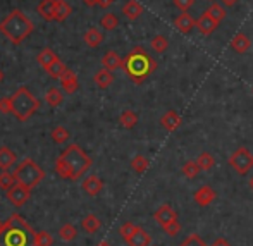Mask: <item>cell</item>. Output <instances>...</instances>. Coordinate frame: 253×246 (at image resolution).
<instances>
[{
  "instance_id": "obj_1",
  "label": "cell",
  "mask_w": 253,
  "mask_h": 246,
  "mask_svg": "<svg viewBox=\"0 0 253 246\" xmlns=\"http://www.w3.org/2000/svg\"><path fill=\"white\" fill-rule=\"evenodd\" d=\"M90 167V155L80 145H69L55 160V172L67 181H78Z\"/></svg>"
},
{
  "instance_id": "obj_2",
  "label": "cell",
  "mask_w": 253,
  "mask_h": 246,
  "mask_svg": "<svg viewBox=\"0 0 253 246\" xmlns=\"http://www.w3.org/2000/svg\"><path fill=\"white\" fill-rule=\"evenodd\" d=\"M0 246H37V233L21 215H10L0 229Z\"/></svg>"
},
{
  "instance_id": "obj_3",
  "label": "cell",
  "mask_w": 253,
  "mask_h": 246,
  "mask_svg": "<svg viewBox=\"0 0 253 246\" xmlns=\"http://www.w3.org/2000/svg\"><path fill=\"white\" fill-rule=\"evenodd\" d=\"M157 69L155 59L143 47H134L124 57L123 71L134 84H141Z\"/></svg>"
},
{
  "instance_id": "obj_4",
  "label": "cell",
  "mask_w": 253,
  "mask_h": 246,
  "mask_svg": "<svg viewBox=\"0 0 253 246\" xmlns=\"http://www.w3.org/2000/svg\"><path fill=\"white\" fill-rule=\"evenodd\" d=\"M35 24L23 10L14 9L3 17V21L0 23V33L14 45H19L33 33Z\"/></svg>"
},
{
  "instance_id": "obj_5",
  "label": "cell",
  "mask_w": 253,
  "mask_h": 246,
  "mask_svg": "<svg viewBox=\"0 0 253 246\" xmlns=\"http://www.w3.org/2000/svg\"><path fill=\"white\" fill-rule=\"evenodd\" d=\"M40 109V100L35 97L26 86H21L12 95V114L17 121L24 123Z\"/></svg>"
},
{
  "instance_id": "obj_6",
  "label": "cell",
  "mask_w": 253,
  "mask_h": 246,
  "mask_svg": "<svg viewBox=\"0 0 253 246\" xmlns=\"http://www.w3.org/2000/svg\"><path fill=\"white\" fill-rule=\"evenodd\" d=\"M14 177L19 184L33 190L45 179V170L33 159H24L14 170Z\"/></svg>"
},
{
  "instance_id": "obj_7",
  "label": "cell",
  "mask_w": 253,
  "mask_h": 246,
  "mask_svg": "<svg viewBox=\"0 0 253 246\" xmlns=\"http://www.w3.org/2000/svg\"><path fill=\"white\" fill-rule=\"evenodd\" d=\"M229 165L240 176H247L253 169V153L250 148L247 147H238L231 153L229 157Z\"/></svg>"
},
{
  "instance_id": "obj_8",
  "label": "cell",
  "mask_w": 253,
  "mask_h": 246,
  "mask_svg": "<svg viewBox=\"0 0 253 246\" xmlns=\"http://www.w3.org/2000/svg\"><path fill=\"white\" fill-rule=\"evenodd\" d=\"M153 219L157 220V224H159L162 229H166V227H169L170 224L177 222V212L169 205V203H164V205H160L159 208L155 210Z\"/></svg>"
},
{
  "instance_id": "obj_9",
  "label": "cell",
  "mask_w": 253,
  "mask_h": 246,
  "mask_svg": "<svg viewBox=\"0 0 253 246\" xmlns=\"http://www.w3.org/2000/svg\"><path fill=\"white\" fill-rule=\"evenodd\" d=\"M30 197H31V190L26 186H23V184H19V183L7 191V200L16 206L24 205V203L30 200Z\"/></svg>"
},
{
  "instance_id": "obj_10",
  "label": "cell",
  "mask_w": 253,
  "mask_h": 246,
  "mask_svg": "<svg viewBox=\"0 0 253 246\" xmlns=\"http://www.w3.org/2000/svg\"><path fill=\"white\" fill-rule=\"evenodd\" d=\"M59 81H60V88H62V91H66V93H69V95L76 93L78 88H80V81H78L76 73H74L73 69H69V67H67L66 73L59 78Z\"/></svg>"
},
{
  "instance_id": "obj_11",
  "label": "cell",
  "mask_w": 253,
  "mask_h": 246,
  "mask_svg": "<svg viewBox=\"0 0 253 246\" xmlns=\"http://www.w3.org/2000/svg\"><path fill=\"white\" fill-rule=\"evenodd\" d=\"M215 198H217L215 190H213L212 186H209V184H203V186H200L193 195L195 203L200 205V206H209Z\"/></svg>"
},
{
  "instance_id": "obj_12",
  "label": "cell",
  "mask_w": 253,
  "mask_h": 246,
  "mask_svg": "<svg viewBox=\"0 0 253 246\" xmlns=\"http://www.w3.org/2000/svg\"><path fill=\"white\" fill-rule=\"evenodd\" d=\"M181 123H183V121H181V116L176 110H167V112L160 117V124H162V127L167 133H174V131L179 129Z\"/></svg>"
},
{
  "instance_id": "obj_13",
  "label": "cell",
  "mask_w": 253,
  "mask_h": 246,
  "mask_svg": "<svg viewBox=\"0 0 253 246\" xmlns=\"http://www.w3.org/2000/svg\"><path fill=\"white\" fill-rule=\"evenodd\" d=\"M197 28H198V31H200L203 37H209V35H212L213 31L219 28V23H217V21L213 19L209 12H203L202 16L197 19Z\"/></svg>"
},
{
  "instance_id": "obj_14",
  "label": "cell",
  "mask_w": 253,
  "mask_h": 246,
  "mask_svg": "<svg viewBox=\"0 0 253 246\" xmlns=\"http://www.w3.org/2000/svg\"><path fill=\"white\" fill-rule=\"evenodd\" d=\"M195 26H197V21H195L188 12H181L179 16L174 19V28L183 35H188Z\"/></svg>"
},
{
  "instance_id": "obj_15",
  "label": "cell",
  "mask_w": 253,
  "mask_h": 246,
  "mask_svg": "<svg viewBox=\"0 0 253 246\" xmlns=\"http://www.w3.org/2000/svg\"><path fill=\"white\" fill-rule=\"evenodd\" d=\"M123 62H124V59L117 52H114V50H109V52H105V55L102 57L103 69H109V71L121 69V67H123Z\"/></svg>"
},
{
  "instance_id": "obj_16",
  "label": "cell",
  "mask_w": 253,
  "mask_h": 246,
  "mask_svg": "<svg viewBox=\"0 0 253 246\" xmlns=\"http://www.w3.org/2000/svg\"><path fill=\"white\" fill-rule=\"evenodd\" d=\"M81 188H83L84 193L90 195V197H97V195L103 190V183L98 176H88L86 179L83 181Z\"/></svg>"
},
{
  "instance_id": "obj_17",
  "label": "cell",
  "mask_w": 253,
  "mask_h": 246,
  "mask_svg": "<svg viewBox=\"0 0 253 246\" xmlns=\"http://www.w3.org/2000/svg\"><path fill=\"white\" fill-rule=\"evenodd\" d=\"M126 243L129 245V246H150L152 238H150V234H148L147 231L143 229V227L138 226L136 231L131 234V238L126 241Z\"/></svg>"
},
{
  "instance_id": "obj_18",
  "label": "cell",
  "mask_w": 253,
  "mask_h": 246,
  "mask_svg": "<svg viewBox=\"0 0 253 246\" xmlns=\"http://www.w3.org/2000/svg\"><path fill=\"white\" fill-rule=\"evenodd\" d=\"M123 14L126 16V19L129 21H136L138 17L143 14V5H141L138 0H127L123 7Z\"/></svg>"
},
{
  "instance_id": "obj_19",
  "label": "cell",
  "mask_w": 253,
  "mask_h": 246,
  "mask_svg": "<svg viewBox=\"0 0 253 246\" xmlns=\"http://www.w3.org/2000/svg\"><path fill=\"white\" fill-rule=\"evenodd\" d=\"M252 47V40L245 33H236L231 40V48L236 53H247Z\"/></svg>"
},
{
  "instance_id": "obj_20",
  "label": "cell",
  "mask_w": 253,
  "mask_h": 246,
  "mask_svg": "<svg viewBox=\"0 0 253 246\" xmlns=\"http://www.w3.org/2000/svg\"><path fill=\"white\" fill-rule=\"evenodd\" d=\"M83 40L90 48H97V47H100V45L103 43V35H102V31L98 30V28H90V30L84 33Z\"/></svg>"
},
{
  "instance_id": "obj_21",
  "label": "cell",
  "mask_w": 253,
  "mask_h": 246,
  "mask_svg": "<svg viewBox=\"0 0 253 246\" xmlns=\"http://www.w3.org/2000/svg\"><path fill=\"white\" fill-rule=\"evenodd\" d=\"M38 14L45 21H55V0H42L38 3Z\"/></svg>"
},
{
  "instance_id": "obj_22",
  "label": "cell",
  "mask_w": 253,
  "mask_h": 246,
  "mask_svg": "<svg viewBox=\"0 0 253 246\" xmlns=\"http://www.w3.org/2000/svg\"><path fill=\"white\" fill-rule=\"evenodd\" d=\"M17 157L9 147H0V169L7 170L9 167H12L16 164Z\"/></svg>"
},
{
  "instance_id": "obj_23",
  "label": "cell",
  "mask_w": 253,
  "mask_h": 246,
  "mask_svg": "<svg viewBox=\"0 0 253 246\" xmlns=\"http://www.w3.org/2000/svg\"><path fill=\"white\" fill-rule=\"evenodd\" d=\"M71 14H73V7H71L69 2H66V0H55V21L62 23Z\"/></svg>"
},
{
  "instance_id": "obj_24",
  "label": "cell",
  "mask_w": 253,
  "mask_h": 246,
  "mask_svg": "<svg viewBox=\"0 0 253 246\" xmlns=\"http://www.w3.org/2000/svg\"><path fill=\"white\" fill-rule=\"evenodd\" d=\"M114 83V74L109 69H100L95 74V84H97L100 90H107L110 84Z\"/></svg>"
},
{
  "instance_id": "obj_25",
  "label": "cell",
  "mask_w": 253,
  "mask_h": 246,
  "mask_svg": "<svg viewBox=\"0 0 253 246\" xmlns=\"http://www.w3.org/2000/svg\"><path fill=\"white\" fill-rule=\"evenodd\" d=\"M57 59H59V57L55 55V52H53L52 48H43L37 55V62L40 64L43 69H48V67H50Z\"/></svg>"
},
{
  "instance_id": "obj_26",
  "label": "cell",
  "mask_w": 253,
  "mask_h": 246,
  "mask_svg": "<svg viewBox=\"0 0 253 246\" xmlns=\"http://www.w3.org/2000/svg\"><path fill=\"white\" fill-rule=\"evenodd\" d=\"M81 227H83L86 233L95 234L102 227V222H100V219H98L97 215H93V213H88V215L81 220Z\"/></svg>"
},
{
  "instance_id": "obj_27",
  "label": "cell",
  "mask_w": 253,
  "mask_h": 246,
  "mask_svg": "<svg viewBox=\"0 0 253 246\" xmlns=\"http://www.w3.org/2000/svg\"><path fill=\"white\" fill-rule=\"evenodd\" d=\"M45 102L50 107H59L60 103L64 102V91L59 90V88H48L47 93H45Z\"/></svg>"
},
{
  "instance_id": "obj_28",
  "label": "cell",
  "mask_w": 253,
  "mask_h": 246,
  "mask_svg": "<svg viewBox=\"0 0 253 246\" xmlns=\"http://www.w3.org/2000/svg\"><path fill=\"white\" fill-rule=\"evenodd\" d=\"M119 123H121V126L126 127V129H133L138 124V114L134 112V110H124L119 116Z\"/></svg>"
},
{
  "instance_id": "obj_29",
  "label": "cell",
  "mask_w": 253,
  "mask_h": 246,
  "mask_svg": "<svg viewBox=\"0 0 253 246\" xmlns=\"http://www.w3.org/2000/svg\"><path fill=\"white\" fill-rule=\"evenodd\" d=\"M205 12H209L210 16H212L213 19L217 21V23H222V21L226 19V16H227L226 7H224L222 3H217V2H212V3H210V7L205 10Z\"/></svg>"
},
{
  "instance_id": "obj_30",
  "label": "cell",
  "mask_w": 253,
  "mask_h": 246,
  "mask_svg": "<svg viewBox=\"0 0 253 246\" xmlns=\"http://www.w3.org/2000/svg\"><path fill=\"white\" fill-rule=\"evenodd\" d=\"M181 172H183V176L188 177V179H195V177L202 172V169H200V165H198L197 160H188V162H184Z\"/></svg>"
},
{
  "instance_id": "obj_31",
  "label": "cell",
  "mask_w": 253,
  "mask_h": 246,
  "mask_svg": "<svg viewBox=\"0 0 253 246\" xmlns=\"http://www.w3.org/2000/svg\"><path fill=\"white\" fill-rule=\"evenodd\" d=\"M148 167H150V162L143 155H134V159L131 160V169L136 174H145L148 170Z\"/></svg>"
},
{
  "instance_id": "obj_32",
  "label": "cell",
  "mask_w": 253,
  "mask_h": 246,
  "mask_svg": "<svg viewBox=\"0 0 253 246\" xmlns=\"http://www.w3.org/2000/svg\"><path fill=\"white\" fill-rule=\"evenodd\" d=\"M150 45L157 53H164L167 48H169V38L164 37V35H155V37L152 38Z\"/></svg>"
},
{
  "instance_id": "obj_33",
  "label": "cell",
  "mask_w": 253,
  "mask_h": 246,
  "mask_svg": "<svg viewBox=\"0 0 253 246\" xmlns=\"http://www.w3.org/2000/svg\"><path fill=\"white\" fill-rule=\"evenodd\" d=\"M197 162H198V165H200L202 170H210L213 165H215V157L209 152H202L200 155H198Z\"/></svg>"
},
{
  "instance_id": "obj_34",
  "label": "cell",
  "mask_w": 253,
  "mask_h": 246,
  "mask_svg": "<svg viewBox=\"0 0 253 246\" xmlns=\"http://www.w3.org/2000/svg\"><path fill=\"white\" fill-rule=\"evenodd\" d=\"M100 26L107 31H114L119 26V19H117L116 14H103L100 19Z\"/></svg>"
},
{
  "instance_id": "obj_35",
  "label": "cell",
  "mask_w": 253,
  "mask_h": 246,
  "mask_svg": "<svg viewBox=\"0 0 253 246\" xmlns=\"http://www.w3.org/2000/svg\"><path fill=\"white\" fill-rule=\"evenodd\" d=\"M52 140H53V143H57V145L66 143V140H69V131L64 126H55L52 129Z\"/></svg>"
},
{
  "instance_id": "obj_36",
  "label": "cell",
  "mask_w": 253,
  "mask_h": 246,
  "mask_svg": "<svg viewBox=\"0 0 253 246\" xmlns=\"http://www.w3.org/2000/svg\"><path fill=\"white\" fill-rule=\"evenodd\" d=\"M17 181L16 177H14V174H10L9 170H3V172H0V188H2L3 191H9L12 186H16Z\"/></svg>"
},
{
  "instance_id": "obj_37",
  "label": "cell",
  "mask_w": 253,
  "mask_h": 246,
  "mask_svg": "<svg viewBox=\"0 0 253 246\" xmlns=\"http://www.w3.org/2000/svg\"><path fill=\"white\" fill-rule=\"evenodd\" d=\"M66 69H67V67H66V64H64L60 59H57L55 62H53L52 66L48 67V69H45V71H47V74H48V76L57 78V80H59V78L62 76L64 73H66Z\"/></svg>"
},
{
  "instance_id": "obj_38",
  "label": "cell",
  "mask_w": 253,
  "mask_h": 246,
  "mask_svg": "<svg viewBox=\"0 0 253 246\" xmlns=\"http://www.w3.org/2000/svg\"><path fill=\"white\" fill-rule=\"evenodd\" d=\"M59 236H60V240H62V241H73L74 238L78 236V231H76V227H74L73 224H66V226L60 227Z\"/></svg>"
},
{
  "instance_id": "obj_39",
  "label": "cell",
  "mask_w": 253,
  "mask_h": 246,
  "mask_svg": "<svg viewBox=\"0 0 253 246\" xmlns=\"http://www.w3.org/2000/svg\"><path fill=\"white\" fill-rule=\"evenodd\" d=\"M179 246H209V245L203 241V238L200 236V234L193 233V234H190V236H188Z\"/></svg>"
},
{
  "instance_id": "obj_40",
  "label": "cell",
  "mask_w": 253,
  "mask_h": 246,
  "mask_svg": "<svg viewBox=\"0 0 253 246\" xmlns=\"http://www.w3.org/2000/svg\"><path fill=\"white\" fill-rule=\"evenodd\" d=\"M136 224H133V222H124L123 226H121V229H119V234L123 236V240L124 241H127L131 238V234L136 231Z\"/></svg>"
},
{
  "instance_id": "obj_41",
  "label": "cell",
  "mask_w": 253,
  "mask_h": 246,
  "mask_svg": "<svg viewBox=\"0 0 253 246\" xmlns=\"http://www.w3.org/2000/svg\"><path fill=\"white\" fill-rule=\"evenodd\" d=\"M52 243H53V240L47 231L37 233V246H52Z\"/></svg>"
},
{
  "instance_id": "obj_42",
  "label": "cell",
  "mask_w": 253,
  "mask_h": 246,
  "mask_svg": "<svg viewBox=\"0 0 253 246\" xmlns=\"http://www.w3.org/2000/svg\"><path fill=\"white\" fill-rule=\"evenodd\" d=\"M0 112H2V114H10V112H12V97L0 98Z\"/></svg>"
},
{
  "instance_id": "obj_43",
  "label": "cell",
  "mask_w": 253,
  "mask_h": 246,
  "mask_svg": "<svg viewBox=\"0 0 253 246\" xmlns=\"http://www.w3.org/2000/svg\"><path fill=\"white\" fill-rule=\"evenodd\" d=\"M172 2H174V5L181 10V12H188V10L193 7L195 0H172Z\"/></svg>"
},
{
  "instance_id": "obj_44",
  "label": "cell",
  "mask_w": 253,
  "mask_h": 246,
  "mask_svg": "<svg viewBox=\"0 0 253 246\" xmlns=\"http://www.w3.org/2000/svg\"><path fill=\"white\" fill-rule=\"evenodd\" d=\"M179 231H181L179 222H174V224H170L169 227H166V229H164V233L169 234V236H177V234H179Z\"/></svg>"
},
{
  "instance_id": "obj_45",
  "label": "cell",
  "mask_w": 253,
  "mask_h": 246,
  "mask_svg": "<svg viewBox=\"0 0 253 246\" xmlns=\"http://www.w3.org/2000/svg\"><path fill=\"white\" fill-rule=\"evenodd\" d=\"M210 246H231V243L226 240V238H217V240L213 241V243L210 245Z\"/></svg>"
},
{
  "instance_id": "obj_46",
  "label": "cell",
  "mask_w": 253,
  "mask_h": 246,
  "mask_svg": "<svg viewBox=\"0 0 253 246\" xmlns=\"http://www.w3.org/2000/svg\"><path fill=\"white\" fill-rule=\"evenodd\" d=\"M114 2H116V0H98V5H100L102 9H107V7H110Z\"/></svg>"
},
{
  "instance_id": "obj_47",
  "label": "cell",
  "mask_w": 253,
  "mask_h": 246,
  "mask_svg": "<svg viewBox=\"0 0 253 246\" xmlns=\"http://www.w3.org/2000/svg\"><path fill=\"white\" fill-rule=\"evenodd\" d=\"M220 2H222L224 7H234L240 0H220Z\"/></svg>"
},
{
  "instance_id": "obj_48",
  "label": "cell",
  "mask_w": 253,
  "mask_h": 246,
  "mask_svg": "<svg viewBox=\"0 0 253 246\" xmlns=\"http://www.w3.org/2000/svg\"><path fill=\"white\" fill-rule=\"evenodd\" d=\"M83 2H84V5H88V7L98 5V0H83Z\"/></svg>"
},
{
  "instance_id": "obj_49",
  "label": "cell",
  "mask_w": 253,
  "mask_h": 246,
  "mask_svg": "<svg viewBox=\"0 0 253 246\" xmlns=\"http://www.w3.org/2000/svg\"><path fill=\"white\" fill-rule=\"evenodd\" d=\"M248 186H250V190H253V176L248 179Z\"/></svg>"
},
{
  "instance_id": "obj_50",
  "label": "cell",
  "mask_w": 253,
  "mask_h": 246,
  "mask_svg": "<svg viewBox=\"0 0 253 246\" xmlns=\"http://www.w3.org/2000/svg\"><path fill=\"white\" fill-rule=\"evenodd\" d=\"M3 78H5V76H3V71H2V69H0V84H2V83H3Z\"/></svg>"
},
{
  "instance_id": "obj_51",
  "label": "cell",
  "mask_w": 253,
  "mask_h": 246,
  "mask_svg": "<svg viewBox=\"0 0 253 246\" xmlns=\"http://www.w3.org/2000/svg\"><path fill=\"white\" fill-rule=\"evenodd\" d=\"M97 246H110L109 243H107V241H102V243H98Z\"/></svg>"
},
{
  "instance_id": "obj_52",
  "label": "cell",
  "mask_w": 253,
  "mask_h": 246,
  "mask_svg": "<svg viewBox=\"0 0 253 246\" xmlns=\"http://www.w3.org/2000/svg\"><path fill=\"white\" fill-rule=\"evenodd\" d=\"M2 226H3V222H0V229H2Z\"/></svg>"
},
{
  "instance_id": "obj_53",
  "label": "cell",
  "mask_w": 253,
  "mask_h": 246,
  "mask_svg": "<svg viewBox=\"0 0 253 246\" xmlns=\"http://www.w3.org/2000/svg\"><path fill=\"white\" fill-rule=\"evenodd\" d=\"M209 2H215V0H209Z\"/></svg>"
},
{
  "instance_id": "obj_54",
  "label": "cell",
  "mask_w": 253,
  "mask_h": 246,
  "mask_svg": "<svg viewBox=\"0 0 253 246\" xmlns=\"http://www.w3.org/2000/svg\"><path fill=\"white\" fill-rule=\"evenodd\" d=\"M150 246H157V245H150Z\"/></svg>"
}]
</instances>
